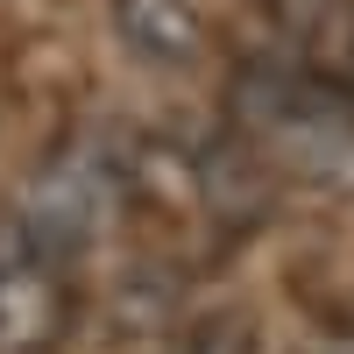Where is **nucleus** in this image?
<instances>
[{
    "label": "nucleus",
    "mask_w": 354,
    "mask_h": 354,
    "mask_svg": "<svg viewBox=\"0 0 354 354\" xmlns=\"http://www.w3.org/2000/svg\"><path fill=\"white\" fill-rule=\"evenodd\" d=\"M100 205H106L100 170L85 163V156H71V163H50V177L36 185V198H28V213H21V227L36 234V241H43L57 262H64V255L85 248V234H93Z\"/></svg>",
    "instance_id": "2"
},
{
    "label": "nucleus",
    "mask_w": 354,
    "mask_h": 354,
    "mask_svg": "<svg viewBox=\"0 0 354 354\" xmlns=\"http://www.w3.org/2000/svg\"><path fill=\"white\" fill-rule=\"evenodd\" d=\"M57 262L21 220L0 227V354H50L64 333V283Z\"/></svg>",
    "instance_id": "1"
},
{
    "label": "nucleus",
    "mask_w": 354,
    "mask_h": 354,
    "mask_svg": "<svg viewBox=\"0 0 354 354\" xmlns=\"http://www.w3.org/2000/svg\"><path fill=\"white\" fill-rule=\"evenodd\" d=\"M113 36L149 64H192L205 28L192 15V0H113Z\"/></svg>",
    "instance_id": "3"
}]
</instances>
